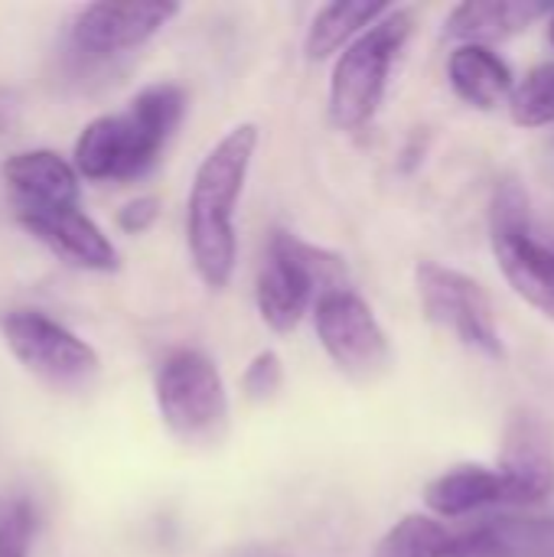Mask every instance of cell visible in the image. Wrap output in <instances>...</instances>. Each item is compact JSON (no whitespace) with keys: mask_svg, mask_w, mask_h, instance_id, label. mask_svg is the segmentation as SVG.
<instances>
[{"mask_svg":"<svg viewBox=\"0 0 554 557\" xmlns=\"http://www.w3.org/2000/svg\"><path fill=\"white\" fill-rule=\"evenodd\" d=\"M261 144V131L251 121L225 131L199 160L186 199V248L199 281L209 290L229 287L238 264L235 212L248 186V173Z\"/></svg>","mask_w":554,"mask_h":557,"instance_id":"obj_1","label":"cell"},{"mask_svg":"<svg viewBox=\"0 0 554 557\" xmlns=\"http://www.w3.org/2000/svg\"><path fill=\"white\" fill-rule=\"evenodd\" d=\"M186 117V91L176 82L140 88L118 114H101L75 140L72 163L91 183H131L153 170Z\"/></svg>","mask_w":554,"mask_h":557,"instance_id":"obj_2","label":"cell"},{"mask_svg":"<svg viewBox=\"0 0 554 557\" xmlns=\"http://www.w3.org/2000/svg\"><path fill=\"white\" fill-rule=\"evenodd\" d=\"M346 277L349 271L343 255L320 248L294 232L274 228L255 281L258 317L271 333L291 336L304 317L313 313L323 294L346 287Z\"/></svg>","mask_w":554,"mask_h":557,"instance_id":"obj_3","label":"cell"},{"mask_svg":"<svg viewBox=\"0 0 554 557\" xmlns=\"http://www.w3.org/2000/svg\"><path fill=\"white\" fill-rule=\"evenodd\" d=\"M415 33V10L392 7L356 42H349L330 72L327 111L336 131L356 134L376 121L392 85L395 62Z\"/></svg>","mask_w":554,"mask_h":557,"instance_id":"obj_4","label":"cell"},{"mask_svg":"<svg viewBox=\"0 0 554 557\" xmlns=\"http://www.w3.org/2000/svg\"><path fill=\"white\" fill-rule=\"evenodd\" d=\"M180 16V3H88L82 7L59 49V75L69 85H98L118 72V62L147 46L170 20Z\"/></svg>","mask_w":554,"mask_h":557,"instance_id":"obj_5","label":"cell"},{"mask_svg":"<svg viewBox=\"0 0 554 557\" xmlns=\"http://www.w3.org/2000/svg\"><path fill=\"white\" fill-rule=\"evenodd\" d=\"M163 428L189 447L219 444L229 431V392L219 366L199 349H173L153 379Z\"/></svg>","mask_w":554,"mask_h":557,"instance_id":"obj_6","label":"cell"},{"mask_svg":"<svg viewBox=\"0 0 554 557\" xmlns=\"http://www.w3.org/2000/svg\"><path fill=\"white\" fill-rule=\"evenodd\" d=\"M415 287H418L421 313L431 326L451 333L460 346L480 352L483 359L493 362L506 359L493 300L477 277L428 258L418 261L415 268Z\"/></svg>","mask_w":554,"mask_h":557,"instance_id":"obj_7","label":"cell"},{"mask_svg":"<svg viewBox=\"0 0 554 557\" xmlns=\"http://www.w3.org/2000/svg\"><path fill=\"white\" fill-rule=\"evenodd\" d=\"M490 248L506 284L542 317L554 320V248L535 238L529 199L516 183H500L490 202Z\"/></svg>","mask_w":554,"mask_h":557,"instance_id":"obj_8","label":"cell"},{"mask_svg":"<svg viewBox=\"0 0 554 557\" xmlns=\"http://www.w3.org/2000/svg\"><path fill=\"white\" fill-rule=\"evenodd\" d=\"M313 330L323 352L343 375L356 382H376L392 372L395 352L389 333L369 300H362L353 287L330 290L317 300Z\"/></svg>","mask_w":554,"mask_h":557,"instance_id":"obj_9","label":"cell"},{"mask_svg":"<svg viewBox=\"0 0 554 557\" xmlns=\"http://www.w3.org/2000/svg\"><path fill=\"white\" fill-rule=\"evenodd\" d=\"M0 336L13 359L52 388L85 385L98 372V352L49 313L10 310L0 317Z\"/></svg>","mask_w":554,"mask_h":557,"instance_id":"obj_10","label":"cell"},{"mask_svg":"<svg viewBox=\"0 0 554 557\" xmlns=\"http://www.w3.org/2000/svg\"><path fill=\"white\" fill-rule=\"evenodd\" d=\"M506 506H539L554 493V441L545 421L532 411H516L503 434L496 463Z\"/></svg>","mask_w":554,"mask_h":557,"instance_id":"obj_11","label":"cell"},{"mask_svg":"<svg viewBox=\"0 0 554 557\" xmlns=\"http://www.w3.org/2000/svg\"><path fill=\"white\" fill-rule=\"evenodd\" d=\"M0 176L16 219L82 206L78 170L56 150H20L3 160Z\"/></svg>","mask_w":554,"mask_h":557,"instance_id":"obj_12","label":"cell"},{"mask_svg":"<svg viewBox=\"0 0 554 557\" xmlns=\"http://www.w3.org/2000/svg\"><path fill=\"white\" fill-rule=\"evenodd\" d=\"M36 242H42L56 258H62L72 268L111 274L121 268V255L111 245V238L82 212V206H65L52 212H36L16 219Z\"/></svg>","mask_w":554,"mask_h":557,"instance_id":"obj_13","label":"cell"},{"mask_svg":"<svg viewBox=\"0 0 554 557\" xmlns=\"http://www.w3.org/2000/svg\"><path fill=\"white\" fill-rule=\"evenodd\" d=\"M552 10L545 0H464L447 13L444 39L454 46H496L549 20Z\"/></svg>","mask_w":554,"mask_h":557,"instance_id":"obj_14","label":"cell"},{"mask_svg":"<svg viewBox=\"0 0 554 557\" xmlns=\"http://www.w3.org/2000/svg\"><path fill=\"white\" fill-rule=\"evenodd\" d=\"M447 557H554V519L500 516L454 529Z\"/></svg>","mask_w":554,"mask_h":557,"instance_id":"obj_15","label":"cell"},{"mask_svg":"<svg viewBox=\"0 0 554 557\" xmlns=\"http://www.w3.org/2000/svg\"><path fill=\"white\" fill-rule=\"evenodd\" d=\"M424 506H428V516L441 522H454V519H467L493 506H506V486L496 467L464 463V467L444 470L424 486Z\"/></svg>","mask_w":554,"mask_h":557,"instance_id":"obj_16","label":"cell"},{"mask_svg":"<svg viewBox=\"0 0 554 557\" xmlns=\"http://www.w3.org/2000/svg\"><path fill=\"white\" fill-rule=\"evenodd\" d=\"M447 82L464 104L496 111L509 101L519 78L493 46H454L447 55Z\"/></svg>","mask_w":554,"mask_h":557,"instance_id":"obj_17","label":"cell"},{"mask_svg":"<svg viewBox=\"0 0 554 557\" xmlns=\"http://www.w3.org/2000/svg\"><path fill=\"white\" fill-rule=\"evenodd\" d=\"M392 3H369V0H336L323 3L304 36V55L310 62L336 59L349 42H356L372 23H379Z\"/></svg>","mask_w":554,"mask_h":557,"instance_id":"obj_18","label":"cell"},{"mask_svg":"<svg viewBox=\"0 0 554 557\" xmlns=\"http://www.w3.org/2000/svg\"><path fill=\"white\" fill-rule=\"evenodd\" d=\"M454 529L434 516L411 512L398 519L372 548V557H447Z\"/></svg>","mask_w":554,"mask_h":557,"instance_id":"obj_19","label":"cell"},{"mask_svg":"<svg viewBox=\"0 0 554 557\" xmlns=\"http://www.w3.org/2000/svg\"><path fill=\"white\" fill-rule=\"evenodd\" d=\"M509 121L522 131H539L554 124V59L532 65L513 88Z\"/></svg>","mask_w":554,"mask_h":557,"instance_id":"obj_20","label":"cell"},{"mask_svg":"<svg viewBox=\"0 0 554 557\" xmlns=\"http://www.w3.org/2000/svg\"><path fill=\"white\" fill-rule=\"evenodd\" d=\"M36 539V509L29 499L0 503V557H29Z\"/></svg>","mask_w":554,"mask_h":557,"instance_id":"obj_21","label":"cell"},{"mask_svg":"<svg viewBox=\"0 0 554 557\" xmlns=\"http://www.w3.org/2000/svg\"><path fill=\"white\" fill-rule=\"evenodd\" d=\"M284 388V359L274 349H261L242 372V392L248 401H271Z\"/></svg>","mask_w":554,"mask_h":557,"instance_id":"obj_22","label":"cell"},{"mask_svg":"<svg viewBox=\"0 0 554 557\" xmlns=\"http://www.w3.org/2000/svg\"><path fill=\"white\" fill-rule=\"evenodd\" d=\"M157 219H160V199L157 196H137V199L121 206L118 228L127 235H144L147 228H153Z\"/></svg>","mask_w":554,"mask_h":557,"instance_id":"obj_23","label":"cell"},{"mask_svg":"<svg viewBox=\"0 0 554 557\" xmlns=\"http://www.w3.org/2000/svg\"><path fill=\"white\" fill-rule=\"evenodd\" d=\"M20 114V98L13 91H0V137L16 124Z\"/></svg>","mask_w":554,"mask_h":557,"instance_id":"obj_24","label":"cell"},{"mask_svg":"<svg viewBox=\"0 0 554 557\" xmlns=\"http://www.w3.org/2000/svg\"><path fill=\"white\" fill-rule=\"evenodd\" d=\"M549 42L554 46V10H552V16H549Z\"/></svg>","mask_w":554,"mask_h":557,"instance_id":"obj_25","label":"cell"}]
</instances>
